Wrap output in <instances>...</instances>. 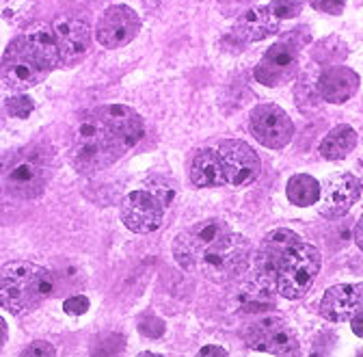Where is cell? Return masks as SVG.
<instances>
[{"instance_id": "obj_1", "label": "cell", "mask_w": 363, "mask_h": 357, "mask_svg": "<svg viewBox=\"0 0 363 357\" xmlns=\"http://www.w3.org/2000/svg\"><path fill=\"white\" fill-rule=\"evenodd\" d=\"M59 290V275L26 260H16L0 269V307L11 314L37 309Z\"/></svg>"}, {"instance_id": "obj_2", "label": "cell", "mask_w": 363, "mask_h": 357, "mask_svg": "<svg viewBox=\"0 0 363 357\" xmlns=\"http://www.w3.org/2000/svg\"><path fill=\"white\" fill-rule=\"evenodd\" d=\"M123 154L125 150L106 128L98 109L78 117L69 141V163L78 173L91 175L108 169Z\"/></svg>"}, {"instance_id": "obj_3", "label": "cell", "mask_w": 363, "mask_h": 357, "mask_svg": "<svg viewBox=\"0 0 363 357\" xmlns=\"http://www.w3.org/2000/svg\"><path fill=\"white\" fill-rule=\"evenodd\" d=\"M251 241L242 234L230 232L201 256L197 271L214 284H230L251 269Z\"/></svg>"}, {"instance_id": "obj_4", "label": "cell", "mask_w": 363, "mask_h": 357, "mask_svg": "<svg viewBox=\"0 0 363 357\" xmlns=\"http://www.w3.org/2000/svg\"><path fill=\"white\" fill-rule=\"evenodd\" d=\"M52 177V156L45 148L33 145L22 150L18 156H11V163L5 171L7 191L18 199L39 197Z\"/></svg>"}, {"instance_id": "obj_5", "label": "cell", "mask_w": 363, "mask_h": 357, "mask_svg": "<svg viewBox=\"0 0 363 357\" xmlns=\"http://www.w3.org/2000/svg\"><path fill=\"white\" fill-rule=\"evenodd\" d=\"M323 256L320 249L301 241L294 245L277 266V290L281 297L296 301L307 295L313 280L320 273Z\"/></svg>"}, {"instance_id": "obj_6", "label": "cell", "mask_w": 363, "mask_h": 357, "mask_svg": "<svg viewBox=\"0 0 363 357\" xmlns=\"http://www.w3.org/2000/svg\"><path fill=\"white\" fill-rule=\"evenodd\" d=\"M230 232V226L223 219H203L199 223H193L191 228L182 230L173 238V258L182 269L197 271L201 256Z\"/></svg>"}, {"instance_id": "obj_7", "label": "cell", "mask_w": 363, "mask_h": 357, "mask_svg": "<svg viewBox=\"0 0 363 357\" xmlns=\"http://www.w3.org/2000/svg\"><path fill=\"white\" fill-rule=\"evenodd\" d=\"M249 132L259 145L268 150H281L294 137V123L281 106L268 102V104H257L251 111Z\"/></svg>"}, {"instance_id": "obj_8", "label": "cell", "mask_w": 363, "mask_h": 357, "mask_svg": "<svg viewBox=\"0 0 363 357\" xmlns=\"http://www.w3.org/2000/svg\"><path fill=\"white\" fill-rule=\"evenodd\" d=\"M301 70V46L290 39L275 41L264 53L253 70V76L264 87H281L290 82Z\"/></svg>"}, {"instance_id": "obj_9", "label": "cell", "mask_w": 363, "mask_h": 357, "mask_svg": "<svg viewBox=\"0 0 363 357\" xmlns=\"http://www.w3.org/2000/svg\"><path fill=\"white\" fill-rule=\"evenodd\" d=\"M45 76H48V72L33 59V55L24 46V41L16 37L7 46L3 61H0V82L11 89V92L22 94L26 89L39 84Z\"/></svg>"}, {"instance_id": "obj_10", "label": "cell", "mask_w": 363, "mask_h": 357, "mask_svg": "<svg viewBox=\"0 0 363 357\" xmlns=\"http://www.w3.org/2000/svg\"><path fill=\"white\" fill-rule=\"evenodd\" d=\"M245 342L249 348L270 355H296L298 338L290 325L279 317H264L247 327Z\"/></svg>"}, {"instance_id": "obj_11", "label": "cell", "mask_w": 363, "mask_h": 357, "mask_svg": "<svg viewBox=\"0 0 363 357\" xmlns=\"http://www.w3.org/2000/svg\"><path fill=\"white\" fill-rule=\"evenodd\" d=\"M216 152H218L220 163H223L227 185L249 187L251 182H255L259 177L262 160L249 143L238 141V139H227V141L218 143Z\"/></svg>"}, {"instance_id": "obj_12", "label": "cell", "mask_w": 363, "mask_h": 357, "mask_svg": "<svg viewBox=\"0 0 363 357\" xmlns=\"http://www.w3.org/2000/svg\"><path fill=\"white\" fill-rule=\"evenodd\" d=\"M164 206L145 189L132 191L119 204V216L123 226L134 234H152L162 226Z\"/></svg>"}, {"instance_id": "obj_13", "label": "cell", "mask_w": 363, "mask_h": 357, "mask_svg": "<svg viewBox=\"0 0 363 357\" xmlns=\"http://www.w3.org/2000/svg\"><path fill=\"white\" fill-rule=\"evenodd\" d=\"M141 31V18L134 9L128 5H111L102 16L96 26V39L100 46L115 50L123 48Z\"/></svg>"}, {"instance_id": "obj_14", "label": "cell", "mask_w": 363, "mask_h": 357, "mask_svg": "<svg viewBox=\"0 0 363 357\" xmlns=\"http://www.w3.org/2000/svg\"><path fill=\"white\" fill-rule=\"evenodd\" d=\"M301 241L303 238L288 228H277L268 236H264L262 247L255 256V282L268 290H270V284L277 286V266L281 258Z\"/></svg>"}, {"instance_id": "obj_15", "label": "cell", "mask_w": 363, "mask_h": 357, "mask_svg": "<svg viewBox=\"0 0 363 357\" xmlns=\"http://www.w3.org/2000/svg\"><path fill=\"white\" fill-rule=\"evenodd\" d=\"M52 31L57 37L61 65L72 67L84 61L91 50V41H94V33L84 20L74 16H59L52 22Z\"/></svg>"}, {"instance_id": "obj_16", "label": "cell", "mask_w": 363, "mask_h": 357, "mask_svg": "<svg viewBox=\"0 0 363 357\" xmlns=\"http://www.w3.org/2000/svg\"><path fill=\"white\" fill-rule=\"evenodd\" d=\"M361 180L352 173H337L329 177L323 187L320 199H318V212L325 219H342L350 212V208L361 197Z\"/></svg>"}, {"instance_id": "obj_17", "label": "cell", "mask_w": 363, "mask_h": 357, "mask_svg": "<svg viewBox=\"0 0 363 357\" xmlns=\"http://www.w3.org/2000/svg\"><path fill=\"white\" fill-rule=\"evenodd\" d=\"M98 113L125 152H130L145 137V121L134 109L125 104H106V106H100Z\"/></svg>"}, {"instance_id": "obj_18", "label": "cell", "mask_w": 363, "mask_h": 357, "mask_svg": "<svg viewBox=\"0 0 363 357\" xmlns=\"http://www.w3.org/2000/svg\"><path fill=\"white\" fill-rule=\"evenodd\" d=\"M363 307V284H337L325 290L320 317L329 323H348Z\"/></svg>"}, {"instance_id": "obj_19", "label": "cell", "mask_w": 363, "mask_h": 357, "mask_svg": "<svg viewBox=\"0 0 363 357\" xmlns=\"http://www.w3.org/2000/svg\"><path fill=\"white\" fill-rule=\"evenodd\" d=\"M361 87V78L346 65H329L315 78V92L327 104H344Z\"/></svg>"}, {"instance_id": "obj_20", "label": "cell", "mask_w": 363, "mask_h": 357, "mask_svg": "<svg viewBox=\"0 0 363 357\" xmlns=\"http://www.w3.org/2000/svg\"><path fill=\"white\" fill-rule=\"evenodd\" d=\"M20 39L24 41V46L33 55V59L48 74L61 65L59 46H57V37H55L52 26H48V24H33V26H28L20 35Z\"/></svg>"}, {"instance_id": "obj_21", "label": "cell", "mask_w": 363, "mask_h": 357, "mask_svg": "<svg viewBox=\"0 0 363 357\" xmlns=\"http://www.w3.org/2000/svg\"><path fill=\"white\" fill-rule=\"evenodd\" d=\"M281 20L272 13L270 5H257L247 9L238 20V33L245 41H262L268 35H275Z\"/></svg>"}, {"instance_id": "obj_22", "label": "cell", "mask_w": 363, "mask_h": 357, "mask_svg": "<svg viewBox=\"0 0 363 357\" xmlns=\"http://www.w3.org/2000/svg\"><path fill=\"white\" fill-rule=\"evenodd\" d=\"M191 180L197 189H216L227 185L223 163L216 150L201 148L191 163Z\"/></svg>"}, {"instance_id": "obj_23", "label": "cell", "mask_w": 363, "mask_h": 357, "mask_svg": "<svg viewBox=\"0 0 363 357\" xmlns=\"http://www.w3.org/2000/svg\"><path fill=\"white\" fill-rule=\"evenodd\" d=\"M357 148V132L352 126L348 123H340L335 128H331L325 139L318 145V152H320L323 158L327 160H342L346 158L352 150Z\"/></svg>"}, {"instance_id": "obj_24", "label": "cell", "mask_w": 363, "mask_h": 357, "mask_svg": "<svg viewBox=\"0 0 363 357\" xmlns=\"http://www.w3.org/2000/svg\"><path fill=\"white\" fill-rule=\"evenodd\" d=\"M320 193H323L320 182H318L315 177L309 173H294L286 185L288 202L292 206H298V208L315 206L318 199H320Z\"/></svg>"}, {"instance_id": "obj_25", "label": "cell", "mask_w": 363, "mask_h": 357, "mask_svg": "<svg viewBox=\"0 0 363 357\" xmlns=\"http://www.w3.org/2000/svg\"><path fill=\"white\" fill-rule=\"evenodd\" d=\"M145 189L164 206V208H169L171 204H173V199H175V185L169 180V177H164V175H154V177H150V180L145 182Z\"/></svg>"}, {"instance_id": "obj_26", "label": "cell", "mask_w": 363, "mask_h": 357, "mask_svg": "<svg viewBox=\"0 0 363 357\" xmlns=\"http://www.w3.org/2000/svg\"><path fill=\"white\" fill-rule=\"evenodd\" d=\"M5 109L9 113V117H16V119H26L30 117V113L35 111V100L24 96V94H18L13 98H9L5 102Z\"/></svg>"}, {"instance_id": "obj_27", "label": "cell", "mask_w": 363, "mask_h": 357, "mask_svg": "<svg viewBox=\"0 0 363 357\" xmlns=\"http://www.w3.org/2000/svg\"><path fill=\"white\" fill-rule=\"evenodd\" d=\"M305 5L307 0H275V3H270V9L279 20H290L303 13Z\"/></svg>"}, {"instance_id": "obj_28", "label": "cell", "mask_w": 363, "mask_h": 357, "mask_svg": "<svg viewBox=\"0 0 363 357\" xmlns=\"http://www.w3.org/2000/svg\"><path fill=\"white\" fill-rule=\"evenodd\" d=\"M89 307H91V303L84 295H74V297L65 299V303H63V312L69 317H82L89 312Z\"/></svg>"}, {"instance_id": "obj_29", "label": "cell", "mask_w": 363, "mask_h": 357, "mask_svg": "<svg viewBox=\"0 0 363 357\" xmlns=\"http://www.w3.org/2000/svg\"><path fill=\"white\" fill-rule=\"evenodd\" d=\"M139 331L147 338H160L164 334V323L154 314H147L139 321Z\"/></svg>"}, {"instance_id": "obj_30", "label": "cell", "mask_w": 363, "mask_h": 357, "mask_svg": "<svg viewBox=\"0 0 363 357\" xmlns=\"http://www.w3.org/2000/svg\"><path fill=\"white\" fill-rule=\"evenodd\" d=\"M307 3L315 9L329 16H340L346 9V0H307Z\"/></svg>"}, {"instance_id": "obj_31", "label": "cell", "mask_w": 363, "mask_h": 357, "mask_svg": "<svg viewBox=\"0 0 363 357\" xmlns=\"http://www.w3.org/2000/svg\"><path fill=\"white\" fill-rule=\"evenodd\" d=\"M20 355H28V357H55L57 355V348L50 344V342H45V340H35L30 342Z\"/></svg>"}, {"instance_id": "obj_32", "label": "cell", "mask_w": 363, "mask_h": 357, "mask_svg": "<svg viewBox=\"0 0 363 357\" xmlns=\"http://www.w3.org/2000/svg\"><path fill=\"white\" fill-rule=\"evenodd\" d=\"M350 327H352V334H354V336L363 338V307L350 319Z\"/></svg>"}, {"instance_id": "obj_33", "label": "cell", "mask_w": 363, "mask_h": 357, "mask_svg": "<svg viewBox=\"0 0 363 357\" xmlns=\"http://www.w3.org/2000/svg\"><path fill=\"white\" fill-rule=\"evenodd\" d=\"M199 355L201 357H208V355H220V357H227L230 353H227L223 346H216V344H208V346H203L201 351H199Z\"/></svg>"}, {"instance_id": "obj_34", "label": "cell", "mask_w": 363, "mask_h": 357, "mask_svg": "<svg viewBox=\"0 0 363 357\" xmlns=\"http://www.w3.org/2000/svg\"><path fill=\"white\" fill-rule=\"evenodd\" d=\"M354 243H357V247L363 251V214L359 216L357 226H354Z\"/></svg>"}, {"instance_id": "obj_35", "label": "cell", "mask_w": 363, "mask_h": 357, "mask_svg": "<svg viewBox=\"0 0 363 357\" xmlns=\"http://www.w3.org/2000/svg\"><path fill=\"white\" fill-rule=\"evenodd\" d=\"M5 342H7V321L0 317V348L5 346Z\"/></svg>"}, {"instance_id": "obj_36", "label": "cell", "mask_w": 363, "mask_h": 357, "mask_svg": "<svg viewBox=\"0 0 363 357\" xmlns=\"http://www.w3.org/2000/svg\"><path fill=\"white\" fill-rule=\"evenodd\" d=\"M9 163H11V154H0V175L7 171Z\"/></svg>"}, {"instance_id": "obj_37", "label": "cell", "mask_w": 363, "mask_h": 357, "mask_svg": "<svg viewBox=\"0 0 363 357\" xmlns=\"http://www.w3.org/2000/svg\"><path fill=\"white\" fill-rule=\"evenodd\" d=\"M359 357H363V351H361V353H359Z\"/></svg>"}]
</instances>
